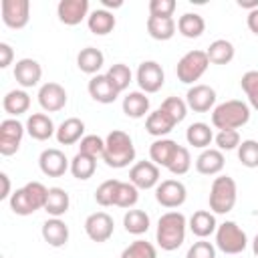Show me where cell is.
I'll return each instance as SVG.
<instances>
[{"instance_id":"52","label":"cell","mask_w":258,"mask_h":258,"mask_svg":"<svg viewBox=\"0 0 258 258\" xmlns=\"http://www.w3.org/2000/svg\"><path fill=\"white\" fill-rule=\"evenodd\" d=\"M246 24H248V28H250V32H254V34L258 36V8H256V10H252V12H248V18H246Z\"/></svg>"},{"instance_id":"51","label":"cell","mask_w":258,"mask_h":258,"mask_svg":"<svg viewBox=\"0 0 258 258\" xmlns=\"http://www.w3.org/2000/svg\"><path fill=\"white\" fill-rule=\"evenodd\" d=\"M0 181H2V191H0V200H10V177L8 173H0Z\"/></svg>"},{"instance_id":"35","label":"cell","mask_w":258,"mask_h":258,"mask_svg":"<svg viewBox=\"0 0 258 258\" xmlns=\"http://www.w3.org/2000/svg\"><path fill=\"white\" fill-rule=\"evenodd\" d=\"M185 139H187L189 145H194V147H198V149H208V145L214 141V133H212V129H210L208 123L198 121V123H191V125L187 127Z\"/></svg>"},{"instance_id":"40","label":"cell","mask_w":258,"mask_h":258,"mask_svg":"<svg viewBox=\"0 0 258 258\" xmlns=\"http://www.w3.org/2000/svg\"><path fill=\"white\" fill-rule=\"evenodd\" d=\"M139 200V189L131 183V181H119L117 187V198H115V206L119 208H133Z\"/></svg>"},{"instance_id":"5","label":"cell","mask_w":258,"mask_h":258,"mask_svg":"<svg viewBox=\"0 0 258 258\" xmlns=\"http://www.w3.org/2000/svg\"><path fill=\"white\" fill-rule=\"evenodd\" d=\"M236 200H238L236 181L230 175H218L212 181V187H210V198H208L210 212H214V214H228V212L234 210Z\"/></svg>"},{"instance_id":"8","label":"cell","mask_w":258,"mask_h":258,"mask_svg":"<svg viewBox=\"0 0 258 258\" xmlns=\"http://www.w3.org/2000/svg\"><path fill=\"white\" fill-rule=\"evenodd\" d=\"M26 125H22L18 119L10 117L0 123V153L2 155H14L20 149L22 137H24Z\"/></svg>"},{"instance_id":"42","label":"cell","mask_w":258,"mask_h":258,"mask_svg":"<svg viewBox=\"0 0 258 258\" xmlns=\"http://www.w3.org/2000/svg\"><path fill=\"white\" fill-rule=\"evenodd\" d=\"M238 159L244 167H258V141L254 139H246L238 145Z\"/></svg>"},{"instance_id":"55","label":"cell","mask_w":258,"mask_h":258,"mask_svg":"<svg viewBox=\"0 0 258 258\" xmlns=\"http://www.w3.org/2000/svg\"><path fill=\"white\" fill-rule=\"evenodd\" d=\"M252 250H254V254L258 256V234L254 236V242H252Z\"/></svg>"},{"instance_id":"6","label":"cell","mask_w":258,"mask_h":258,"mask_svg":"<svg viewBox=\"0 0 258 258\" xmlns=\"http://www.w3.org/2000/svg\"><path fill=\"white\" fill-rule=\"evenodd\" d=\"M208 64H210V60H208L206 50H198V48H196V50L185 52V54L177 60L175 75H177V79H179L181 83L191 85V83H196V81L208 71Z\"/></svg>"},{"instance_id":"43","label":"cell","mask_w":258,"mask_h":258,"mask_svg":"<svg viewBox=\"0 0 258 258\" xmlns=\"http://www.w3.org/2000/svg\"><path fill=\"white\" fill-rule=\"evenodd\" d=\"M117 187H119V179H107L103 181L97 191H95V202L103 208L107 206H115V198H117Z\"/></svg>"},{"instance_id":"33","label":"cell","mask_w":258,"mask_h":258,"mask_svg":"<svg viewBox=\"0 0 258 258\" xmlns=\"http://www.w3.org/2000/svg\"><path fill=\"white\" fill-rule=\"evenodd\" d=\"M177 30L185 38H198L206 30V20L196 12H185L177 18Z\"/></svg>"},{"instance_id":"14","label":"cell","mask_w":258,"mask_h":258,"mask_svg":"<svg viewBox=\"0 0 258 258\" xmlns=\"http://www.w3.org/2000/svg\"><path fill=\"white\" fill-rule=\"evenodd\" d=\"M129 181L137 189H151L159 183V167L153 161H137L129 169Z\"/></svg>"},{"instance_id":"23","label":"cell","mask_w":258,"mask_h":258,"mask_svg":"<svg viewBox=\"0 0 258 258\" xmlns=\"http://www.w3.org/2000/svg\"><path fill=\"white\" fill-rule=\"evenodd\" d=\"M54 137L60 145H73L85 137V123L79 117H69L56 127Z\"/></svg>"},{"instance_id":"54","label":"cell","mask_w":258,"mask_h":258,"mask_svg":"<svg viewBox=\"0 0 258 258\" xmlns=\"http://www.w3.org/2000/svg\"><path fill=\"white\" fill-rule=\"evenodd\" d=\"M101 4H103L105 10H107V8H119V6H123L121 0H117V2H113V0H101Z\"/></svg>"},{"instance_id":"17","label":"cell","mask_w":258,"mask_h":258,"mask_svg":"<svg viewBox=\"0 0 258 258\" xmlns=\"http://www.w3.org/2000/svg\"><path fill=\"white\" fill-rule=\"evenodd\" d=\"M185 103L187 109L196 113H206L216 105V91L210 85H194L185 93Z\"/></svg>"},{"instance_id":"9","label":"cell","mask_w":258,"mask_h":258,"mask_svg":"<svg viewBox=\"0 0 258 258\" xmlns=\"http://www.w3.org/2000/svg\"><path fill=\"white\" fill-rule=\"evenodd\" d=\"M0 12H2V22L8 28L20 30L30 20V2L28 0H2Z\"/></svg>"},{"instance_id":"29","label":"cell","mask_w":258,"mask_h":258,"mask_svg":"<svg viewBox=\"0 0 258 258\" xmlns=\"http://www.w3.org/2000/svg\"><path fill=\"white\" fill-rule=\"evenodd\" d=\"M103 64H105V54L95 46H87L77 54V67L87 75H93V77L99 75Z\"/></svg>"},{"instance_id":"16","label":"cell","mask_w":258,"mask_h":258,"mask_svg":"<svg viewBox=\"0 0 258 258\" xmlns=\"http://www.w3.org/2000/svg\"><path fill=\"white\" fill-rule=\"evenodd\" d=\"M38 105L48 111V113H56L60 109H64L67 105V91L62 85L58 83H44L40 89H38Z\"/></svg>"},{"instance_id":"4","label":"cell","mask_w":258,"mask_h":258,"mask_svg":"<svg viewBox=\"0 0 258 258\" xmlns=\"http://www.w3.org/2000/svg\"><path fill=\"white\" fill-rule=\"evenodd\" d=\"M250 121V105L240 99H230L214 107L212 111V125L220 131L238 129Z\"/></svg>"},{"instance_id":"41","label":"cell","mask_w":258,"mask_h":258,"mask_svg":"<svg viewBox=\"0 0 258 258\" xmlns=\"http://www.w3.org/2000/svg\"><path fill=\"white\" fill-rule=\"evenodd\" d=\"M240 87L248 97V105L258 111V71H248L240 79Z\"/></svg>"},{"instance_id":"32","label":"cell","mask_w":258,"mask_h":258,"mask_svg":"<svg viewBox=\"0 0 258 258\" xmlns=\"http://www.w3.org/2000/svg\"><path fill=\"white\" fill-rule=\"evenodd\" d=\"M175 20L171 16H149L147 18V32L155 40H169L175 34Z\"/></svg>"},{"instance_id":"22","label":"cell","mask_w":258,"mask_h":258,"mask_svg":"<svg viewBox=\"0 0 258 258\" xmlns=\"http://www.w3.org/2000/svg\"><path fill=\"white\" fill-rule=\"evenodd\" d=\"M42 238L52 248H62L69 242V226L60 218H48L42 224Z\"/></svg>"},{"instance_id":"28","label":"cell","mask_w":258,"mask_h":258,"mask_svg":"<svg viewBox=\"0 0 258 258\" xmlns=\"http://www.w3.org/2000/svg\"><path fill=\"white\" fill-rule=\"evenodd\" d=\"M115 24H117L115 14L109 12V10H105V8H97V10H93V12L89 14V18H87V26H89V30H91L93 34H97V36H105V34H109V32L115 28Z\"/></svg>"},{"instance_id":"15","label":"cell","mask_w":258,"mask_h":258,"mask_svg":"<svg viewBox=\"0 0 258 258\" xmlns=\"http://www.w3.org/2000/svg\"><path fill=\"white\" fill-rule=\"evenodd\" d=\"M56 16L67 26H77L89 18V0H60L56 6Z\"/></svg>"},{"instance_id":"10","label":"cell","mask_w":258,"mask_h":258,"mask_svg":"<svg viewBox=\"0 0 258 258\" xmlns=\"http://www.w3.org/2000/svg\"><path fill=\"white\" fill-rule=\"evenodd\" d=\"M137 85L143 93H157L165 83V73L159 62L155 60H143L137 69Z\"/></svg>"},{"instance_id":"30","label":"cell","mask_w":258,"mask_h":258,"mask_svg":"<svg viewBox=\"0 0 258 258\" xmlns=\"http://www.w3.org/2000/svg\"><path fill=\"white\" fill-rule=\"evenodd\" d=\"M2 107H4V111L10 117H18V115H22V113L28 111V107H30V95L24 89H12V91H8L4 95Z\"/></svg>"},{"instance_id":"19","label":"cell","mask_w":258,"mask_h":258,"mask_svg":"<svg viewBox=\"0 0 258 258\" xmlns=\"http://www.w3.org/2000/svg\"><path fill=\"white\" fill-rule=\"evenodd\" d=\"M87 89H89V95L97 103H103V105H109V103H113L119 97V91L115 89V85L109 81L107 75H95V77H91Z\"/></svg>"},{"instance_id":"46","label":"cell","mask_w":258,"mask_h":258,"mask_svg":"<svg viewBox=\"0 0 258 258\" xmlns=\"http://www.w3.org/2000/svg\"><path fill=\"white\" fill-rule=\"evenodd\" d=\"M103 151H105V139H101L99 135H85L81 139L79 153H85L97 159V157H103Z\"/></svg>"},{"instance_id":"13","label":"cell","mask_w":258,"mask_h":258,"mask_svg":"<svg viewBox=\"0 0 258 258\" xmlns=\"http://www.w3.org/2000/svg\"><path fill=\"white\" fill-rule=\"evenodd\" d=\"M38 167L44 175L48 177H60L67 173V169H71V161L67 159V155L56 149V147H50V149H44L38 157Z\"/></svg>"},{"instance_id":"3","label":"cell","mask_w":258,"mask_h":258,"mask_svg":"<svg viewBox=\"0 0 258 258\" xmlns=\"http://www.w3.org/2000/svg\"><path fill=\"white\" fill-rule=\"evenodd\" d=\"M48 196V187H44L40 181H28L26 185L18 187L10 196V210L16 216H30L36 210H44Z\"/></svg>"},{"instance_id":"45","label":"cell","mask_w":258,"mask_h":258,"mask_svg":"<svg viewBox=\"0 0 258 258\" xmlns=\"http://www.w3.org/2000/svg\"><path fill=\"white\" fill-rule=\"evenodd\" d=\"M189 167H191V155H189L187 147L179 145L177 151H175V155H173V159H171V163L167 165V169L173 175H183V173L189 171Z\"/></svg>"},{"instance_id":"24","label":"cell","mask_w":258,"mask_h":258,"mask_svg":"<svg viewBox=\"0 0 258 258\" xmlns=\"http://www.w3.org/2000/svg\"><path fill=\"white\" fill-rule=\"evenodd\" d=\"M224 153L220 149H204L198 159H196V169L202 173V175H218L222 169H224Z\"/></svg>"},{"instance_id":"50","label":"cell","mask_w":258,"mask_h":258,"mask_svg":"<svg viewBox=\"0 0 258 258\" xmlns=\"http://www.w3.org/2000/svg\"><path fill=\"white\" fill-rule=\"evenodd\" d=\"M12 58H14V50L8 42H0V69H6L12 64Z\"/></svg>"},{"instance_id":"48","label":"cell","mask_w":258,"mask_h":258,"mask_svg":"<svg viewBox=\"0 0 258 258\" xmlns=\"http://www.w3.org/2000/svg\"><path fill=\"white\" fill-rule=\"evenodd\" d=\"M185 258H216V246L208 240H198L189 246Z\"/></svg>"},{"instance_id":"12","label":"cell","mask_w":258,"mask_h":258,"mask_svg":"<svg viewBox=\"0 0 258 258\" xmlns=\"http://www.w3.org/2000/svg\"><path fill=\"white\" fill-rule=\"evenodd\" d=\"M113 230H115V222L107 212H95L85 220V232L97 244L107 242L113 236Z\"/></svg>"},{"instance_id":"25","label":"cell","mask_w":258,"mask_h":258,"mask_svg":"<svg viewBox=\"0 0 258 258\" xmlns=\"http://www.w3.org/2000/svg\"><path fill=\"white\" fill-rule=\"evenodd\" d=\"M175 125H177V123H175L161 107L155 109L153 113H149L147 119H145V129H147V133L153 135V137H157V139H161L163 135H167Z\"/></svg>"},{"instance_id":"34","label":"cell","mask_w":258,"mask_h":258,"mask_svg":"<svg viewBox=\"0 0 258 258\" xmlns=\"http://www.w3.org/2000/svg\"><path fill=\"white\" fill-rule=\"evenodd\" d=\"M206 54H208V60H210L212 64H228V62L234 58L236 48H234V44H232L230 40L218 38V40H214V42L208 46Z\"/></svg>"},{"instance_id":"18","label":"cell","mask_w":258,"mask_h":258,"mask_svg":"<svg viewBox=\"0 0 258 258\" xmlns=\"http://www.w3.org/2000/svg\"><path fill=\"white\" fill-rule=\"evenodd\" d=\"M40 77H42V67L38 64V60L34 58H20L16 60L14 64V79L20 87L24 89H30V87H36L40 83Z\"/></svg>"},{"instance_id":"47","label":"cell","mask_w":258,"mask_h":258,"mask_svg":"<svg viewBox=\"0 0 258 258\" xmlns=\"http://www.w3.org/2000/svg\"><path fill=\"white\" fill-rule=\"evenodd\" d=\"M216 145L220 151H232V149H238V145L242 143L240 141V133L236 129H228V131H220L216 137H214Z\"/></svg>"},{"instance_id":"38","label":"cell","mask_w":258,"mask_h":258,"mask_svg":"<svg viewBox=\"0 0 258 258\" xmlns=\"http://www.w3.org/2000/svg\"><path fill=\"white\" fill-rule=\"evenodd\" d=\"M105 75L109 77V81L115 85V89H117L119 93H123V91L129 87L131 79H133V73H131V69H129L127 64H123V62L111 64V67H109V71H107Z\"/></svg>"},{"instance_id":"26","label":"cell","mask_w":258,"mask_h":258,"mask_svg":"<svg viewBox=\"0 0 258 258\" xmlns=\"http://www.w3.org/2000/svg\"><path fill=\"white\" fill-rule=\"evenodd\" d=\"M177 143L173 141V139H165V137H161V139H155L153 143H151V147H149V157H151V161L159 167H167L169 163H171V159H173V155H175V151H177Z\"/></svg>"},{"instance_id":"1","label":"cell","mask_w":258,"mask_h":258,"mask_svg":"<svg viewBox=\"0 0 258 258\" xmlns=\"http://www.w3.org/2000/svg\"><path fill=\"white\" fill-rule=\"evenodd\" d=\"M185 230H187V220L181 212H165L157 222L155 242L161 250L173 252L183 244Z\"/></svg>"},{"instance_id":"53","label":"cell","mask_w":258,"mask_h":258,"mask_svg":"<svg viewBox=\"0 0 258 258\" xmlns=\"http://www.w3.org/2000/svg\"><path fill=\"white\" fill-rule=\"evenodd\" d=\"M238 6L240 8H246L248 12H252V10L258 8V0H238Z\"/></svg>"},{"instance_id":"11","label":"cell","mask_w":258,"mask_h":258,"mask_svg":"<svg viewBox=\"0 0 258 258\" xmlns=\"http://www.w3.org/2000/svg\"><path fill=\"white\" fill-rule=\"evenodd\" d=\"M187 198V189L179 179H163L155 187V200L163 208H179Z\"/></svg>"},{"instance_id":"21","label":"cell","mask_w":258,"mask_h":258,"mask_svg":"<svg viewBox=\"0 0 258 258\" xmlns=\"http://www.w3.org/2000/svg\"><path fill=\"white\" fill-rule=\"evenodd\" d=\"M26 133L36 141H46L56 133V127L52 119L44 113H32L26 119Z\"/></svg>"},{"instance_id":"7","label":"cell","mask_w":258,"mask_h":258,"mask_svg":"<svg viewBox=\"0 0 258 258\" xmlns=\"http://www.w3.org/2000/svg\"><path fill=\"white\" fill-rule=\"evenodd\" d=\"M216 246L224 254H240L248 246L246 232L236 222H224L216 230Z\"/></svg>"},{"instance_id":"39","label":"cell","mask_w":258,"mask_h":258,"mask_svg":"<svg viewBox=\"0 0 258 258\" xmlns=\"http://www.w3.org/2000/svg\"><path fill=\"white\" fill-rule=\"evenodd\" d=\"M119 258H157V250L147 240H135L121 252Z\"/></svg>"},{"instance_id":"37","label":"cell","mask_w":258,"mask_h":258,"mask_svg":"<svg viewBox=\"0 0 258 258\" xmlns=\"http://www.w3.org/2000/svg\"><path fill=\"white\" fill-rule=\"evenodd\" d=\"M95 169H97V159L91 157V155H85V153H77L73 159H71V173L85 181L89 177L95 175Z\"/></svg>"},{"instance_id":"49","label":"cell","mask_w":258,"mask_h":258,"mask_svg":"<svg viewBox=\"0 0 258 258\" xmlns=\"http://www.w3.org/2000/svg\"><path fill=\"white\" fill-rule=\"evenodd\" d=\"M175 12L173 0H151L149 2V16H171Z\"/></svg>"},{"instance_id":"36","label":"cell","mask_w":258,"mask_h":258,"mask_svg":"<svg viewBox=\"0 0 258 258\" xmlns=\"http://www.w3.org/2000/svg\"><path fill=\"white\" fill-rule=\"evenodd\" d=\"M123 226H125V230L129 234L141 236V234H145L149 230L151 220H149L147 212H143V210H127V214L123 216Z\"/></svg>"},{"instance_id":"20","label":"cell","mask_w":258,"mask_h":258,"mask_svg":"<svg viewBox=\"0 0 258 258\" xmlns=\"http://www.w3.org/2000/svg\"><path fill=\"white\" fill-rule=\"evenodd\" d=\"M187 228L191 230L194 236H198L200 240H206L208 236H212L218 230V222H216V214L210 210H198L191 214V218L187 220Z\"/></svg>"},{"instance_id":"31","label":"cell","mask_w":258,"mask_h":258,"mask_svg":"<svg viewBox=\"0 0 258 258\" xmlns=\"http://www.w3.org/2000/svg\"><path fill=\"white\" fill-rule=\"evenodd\" d=\"M71 206V198L62 187H48V196H46V204H44V212L50 218H60L69 212Z\"/></svg>"},{"instance_id":"44","label":"cell","mask_w":258,"mask_h":258,"mask_svg":"<svg viewBox=\"0 0 258 258\" xmlns=\"http://www.w3.org/2000/svg\"><path fill=\"white\" fill-rule=\"evenodd\" d=\"M161 109L175 121V123H181L187 115V103L179 97H167L163 103H161Z\"/></svg>"},{"instance_id":"27","label":"cell","mask_w":258,"mask_h":258,"mask_svg":"<svg viewBox=\"0 0 258 258\" xmlns=\"http://www.w3.org/2000/svg\"><path fill=\"white\" fill-rule=\"evenodd\" d=\"M123 113L131 119H141L149 113V97L143 91H131L123 97Z\"/></svg>"},{"instance_id":"2","label":"cell","mask_w":258,"mask_h":258,"mask_svg":"<svg viewBox=\"0 0 258 258\" xmlns=\"http://www.w3.org/2000/svg\"><path fill=\"white\" fill-rule=\"evenodd\" d=\"M135 159V145L133 139L121 131V129H113L107 139H105V151H103V161L109 167L121 169L127 167L131 161Z\"/></svg>"}]
</instances>
